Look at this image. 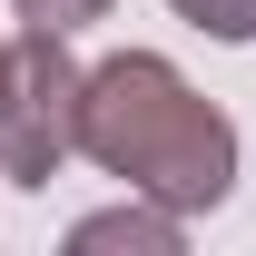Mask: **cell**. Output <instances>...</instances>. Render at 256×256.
<instances>
[{
    "label": "cell",
    "instance_id": "1",
    "mask_svg": "<svg viewBox=\"0 0 256 256\" xmlns=\"http://www.w3.org/2000/svg\"><path fill=\"white\" fill-rule=\"evenodd\" d=\"M79 148L108 178H128V197H158L178 217L217 207L236 188V128L158 60V50H118L108 69H89V108H79Z\"/></svg>",
    "mask_w": 256,
    "mask_h": 256
},
{
    "label": "cell",
    "instance_id": "2",
    "mask_svg": "<svg viewBox=\"0 0 256 256\" xmlns=\"http://www.w3.org/2000/svg\"><path fill=\"white\" fill-rule=\"evenodd\" d=\"M79 108H89V69L60 50V30H20L0 50V178L50 188L79 158Z\"/></svg>",
    "mask_w": 256,
    "mask_h": 256
},
{
    "label": "cell",
    "instance_id": "3",
    "mask_svg": "<svg viewBox=\"0 0 256 256\" xmlns=\"http://www.w3.org/2000/svg\"><path fill=\"white\" fill-rule=\"evenodd\" d=\"M69 246H148V256H178V207H108V217H79Z\"/></svg>",
    "mask_w": 256,
    "mask_h": 256
},
{
    "label": "cell",
    "instance_id": "4",
    "mask_svg": "<svg viewBox=\"0 0 256 256\" xmlns=\"http://www.w3.org/2000/svg\"><path fill=\"white\" fill-rule=\"evenodd\" d=\"M178 20H197L207 40H256V0H178Z\"/></svg>",
    "mask_w": 256,
    "mask_h": 256
},
{
    "label": "cell",
    "instance_id": "5",
    "mask_svg": "<svg viewBox=\"0 0 256 256\" xmlns=\"http://www.w3.org/2000/svg\"><path fill=\"white\" fill-rule=\"evenodd\" d=\"M98 10H108V0H20V20H30V30H89V20H98Z\"/></svg>",
    "mask_w": 256,
    "mask_h": 256
}]
</instances>
